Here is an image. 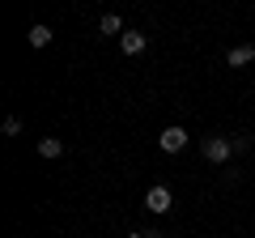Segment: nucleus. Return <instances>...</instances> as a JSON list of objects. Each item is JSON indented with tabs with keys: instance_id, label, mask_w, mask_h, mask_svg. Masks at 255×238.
<instances>
[{
	"instance_id": "f257e3e1",
	"label": "nucleus",
	"mask_w": 255,
	"mask_h": 238,
	"mask_svg": "<svg viewBox=\"0 0 255 238\" xmlns=\"http://www.w3.org/2000/svg\"><path fill=\"white\" fill-rule=\"evenodd\" d=\"M204 157H209L213 166H226L230 162V153H234V140H226V136H204Z\"/></svg>"
},
{
	"instance_id": "f03ea898",
	"label": "nucleus",
	"mask_w": 255,
	"mask_h": 238,
	"mask_svg": "<svg viewBox=\"0 0 255 238\" xmlns=\"http://www.w3.org/2000/svg\"><path fill=\"white\" fill-rule=\"evenodd\" d=\"M145 209H149V213H170V209H174L170 187H162V183H157V187H149V192H145Z\"/></svg>"
},
{
	"instance_id": "7ed1b4c3",
	"label": "nucleus",
	"mask_w": 255,
	"mask_h": 238,
	"mask_svg": "<svg viewBox=\"0 0 255 238\" xmlns=\"http://www.w3.org/2000/svg\"><path fill=\"white\" fill-rule=\"evenodd\" d=\"M157 145H162V153H183V149H187V132H183L179 123H174V128H162Z\"/></svg>"
},
{
	"instance_id": "20e7f679",
	"label": "nucleus",
	"mask_w": 255,
	"mask_h": 238,
	"mask_svg": "<svg viewBox=\"0 0 255 238\" xmlns=\"http://www.w3.org/2000/svg\"><path fill=\"white\" fill-rule=\"evenodd\" d=\"M226 60H230V68H243V64H251V60H255V47L251 43H238V47H230V51H226Z\"/></svg>"
},
{
	"instance_id": "39448f33",
	"label": "nucleus",
	"mask_w": 255,
	"mask_h": 238,
	"mask_svg": "<svg viewBox=\"0 0 255 238\" xmlns=\"http://www.w3.org/2000/svg\"><path fill=\"white\" fill-rule=\"evenodd\" d=\"M119 51H124V55H140V51H145V34H136V30L119 34Z\"/></svg>"
},
{
	"instance_id": "423d86ee",
	"label": "nucleus",
	"mask_w": 255,
	"mask_h": 238,
	"mask_svg": "<svg viewBox=\"0 0 255 238\" xmlns=\"http://www.w3.org/2000/svg\"><path fill=\"white\" fill-rule=\"evenodd\" d=\"M38 153H43V157H60L64 153V140L60 136H43V140H38Z\"/></svg>"
},
{
	"instance_id": "0eeeda50",
	"label": "nucleus",
	"mask_w": 255,
	"mask_h": 238,
	"mask_svg": "<svg viewBox=\"0 0 255 238\" xmlns=\"http://www.w3.org/2000/svg\"><path fill=\"white\" fill-rule=\"evenodd\" d=\"M98 30H102V34H124V21H119L115 13H107V17L98 21Z\"/></svg>"
},
{
	"instance_id": "6e6552de",
	"label": "nucleus",
	"mask_w": 255,
	"mask_h": 238,
	"mask_svg": "<svg viewBox=\"0 0 255 238\" xmlns=\"http://www.w3.org/2000/svg\"><path fill=\"white\" fill-rule=\"evenodd\" d=\"M30 43H34V47H47V43H51V26H34V30H30Z\"/></svg>"
},
{
	"instance_id": "1a4fd4ad",
	"label": "nucleus",
	"mask_w": 255,
	"mask_h": 238,
	"mask_svg": "<svg viewBox=\"0 0 255 238\" xmlns=\"http://www.w3.org/2000/svg\"><path fill=\"white\" fill-rule=\"evenodd\" d=\"M17 132H21V119L9 115V119H4V136H17Z\"/></svg>"
},
{
	"instance_id": "9d476101",
	"label": "nucleus",
	"mask_w": 255,
	"mask_h": 238,
	"mask_svg": "<svg viewBox=\"0 0 255 238\" xmlns=\"http://www.w3.org/2000/svg\"><path fill=\"white\" fill-rule=\"evenodd\" d=\"M145 238H162V230H145Z\"/></svg>"
},
{
	"instance_id": "9b49d317",
	"label": "nucleus",
	"mask_w": 255,
	"mask_h": 238,
	"mask_svg": "<svg viewBox=\"0 0 255 238\" xmlns=\"http://www.w3.org/2000/svg\"><path fill=\"white\" fill-rule=\"evenodd\" d=\"M128 238H145V230H140V234H128Z\"/></svg>"
}]
</instances>
